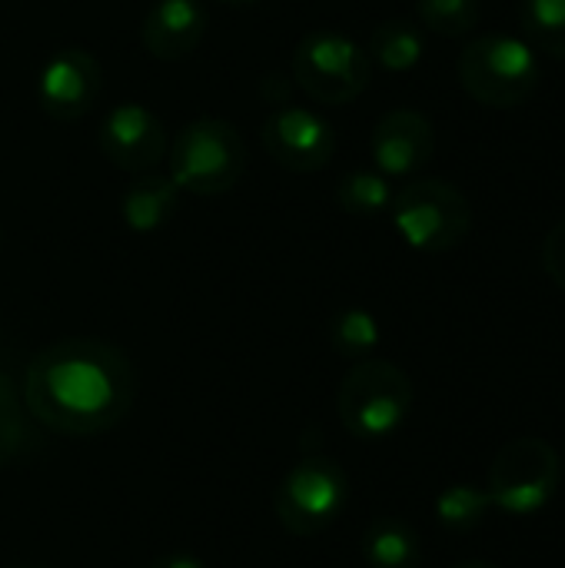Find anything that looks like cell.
Wrapping results in <instances>:
<instances>
[{"instance_id":"cell-8","label":"cell","mask_w":565,"mask_h":568,"mask_svg":"<svg viewBox=\"0 0 565 568\" xmlns=\"http://www.w3.org/2000/svg\"><path fill=\"white\" fill-rule=\"evenodd\" d=\"M559 476V453L539 436H523L496 453L486 476V496L493 509L506 516H533L556 496Z\"/></svg>"},{"instance_id":"cell-27","label":"cell","mask_w":565,"mask_h":568,"mask_svg":"<svg viewBox=\"0 0 565 568\" xmlns=\"http://www.w3.org/2000/svg\"><path fill=\"white\" fill-rule=\"evenodd\" d=\"M13 568H37V566H13Z\"/></svg>"},{"instance_id":"cell-25","label":"cell","mask_w":565,"mask_h":568,"mask_svg":"<svg viewBox=\"0 0 565 568\" xmlns=\"http://www.w3.org/2000/svg\"><path fill=\"white\" fill-rule=\"evenodd\" d=\"M453 568H503L496 562H486V559H466V562H456Z\"/></svg>"},{"instance_id":"cell-14","label":"cell","mask_w":565,"mask_h":568,"mask_svg":"<svg viewBox=\"0 0 565 568\" xmlns=\"http://www.w3.org/2000/svg\"><path fill=\"white\" fill-rule=\"evenodd\" d=\"M180 196L183 190L170 173H140L120 200V216L130 233H157L176 216Z\"/></svg>"},{"instance_id":"cell-13","label":"cell","mask_w":565,"mask_h":568,"mask_svg":"<svg viewBox=\"0 0 565 568\" xmlns=\"http://www.w3.org/2000/svg\"><path fill=\"white\" fill-rule=\"evenodd\" d=\"M206 27L210 10L203 0H153V7L143 13L140 40L150 57L173 63L200 47Z\"/></svg>"},{"instance_id":"cell-9","label":"cell","mask_w":565,"mask_h":568,"mask_svg":"<svg viewBox=\"0 0 565 568\" xmlns=\"http://www.w3.org/2000/svg\"><path fill=\"white\" fill-rule=\"evenodd\" d=\"M260 140L276 166L303 176L326 170L336 156V130L313 106H273L260 126Z\"/></svg>"},{"instance_id":"cell-26","label":"cell","mask_w":565,"mask_h":568,"mask_svg":"<svg viewBox=\"0 0 565 568\" xmlns=\"http://www.w3.org/2000/svg\"><path fill=\"white\" fill-rule=\"evenodd\" d=\"M220 3H226V7H243V3H260V0H220Z\"/></svg>"},{"instance_id":"cell-17","label":"cell","mask_w":565,"mask_h":568,"mask_svg":"<svg viewBox=\"0 0 565 568\" xmlns=\"http://www.w3.org/2000/svg\"><path fill=\"white\" fill-rule=\"evenodd\" d=\"M336 203L350 216H363V220L383 216L390 213V203H393L390 176H383L380 170H353L340 180Z\"/></svg>"},{"instance_id":"cell-16","label":"cell","mask_w":565,"mask_h":568,"mask_svg":"<svg viewBox=\"0 0 565 568\" xmlns=\"http://www.w3.org/2000/svg\"><path fill=\"white\" fill-rule=\"evenodd\" d=\"M366 53L376 67L390 73H406L423 60V33L410 20H386L370 33Z\"/></svg>"},{"instance_id":"cell-12","label":"cell","mask_w":565,"mask_h":568,"mask_svg":"<svg viewBox=\"0 0 565 568\" xmlns=\"http://www.w3.org/2000/svg\"><path fill=\"white\" fill-rule=\"evenodd\" d=\"M433 153H436L433 120L410 106H396V110L383 113L370 133L373 166L390 180L420 173L433 160Z\"/></svg>"},{"instance_id":"cell-21","label":"cell","mask_w":565,"mask_h":568,"mask_svg":"<svg viewBox=\"0 0 565 568\" xmlns=\"http://www.w3.org/2000/svg\"><path fill=\"white\" fill-rule=\"evenodd\" d=\"M420 23L440 37H466L480 27V0H416Z\"/></svg>"},{"instance_id":"cell-20","label":"cell","mask_w":565,"mask_h":568,"mask_svg":"<svg viewBox=\"0 0 565 568\" xmlns=\"http://www.w3.org/2000/svg\"><path fill=\"white\" fill-rule=\"evenodd\" d=\"M490 509H493V503H490L486 489H476V486H466V483L443 489L440 499H436V519H440L443 529H453V532L476 529L486 519Z\"/></svg>"},{"instance_id":"cell-22","label":"cell","mask_w":565,"mask_h":568,"mask_svg":"<svg viewBox=\"0 0 565 568\" xmlns=\"http://www.w3.org/2000/svg\"><path fill=\"white\" fill-rule=\"evenodd\" d=\"M27 439V406L13 376L0 366V469H7Z\"/></svg>"},{"instance_id":"cell-4","label":"cell","mask_w":565,"mask_h":568,"mask_svg":"<svg viewBox=\"0 0 565 568\" xmlns=\"http://www.w3.org/2000/svg\"><path fill=\"white\" fill-rule=\"evenodd\" d=\"M413 409V383L390 359H360L340 383L336 413L360 443H383L403 429Z\"/></svg>"},{"instance_id":"cell-23","label":"cell","mask_w":565,"mask_h":568,"mask_svg":"<svg viewBox=\"0 0 565 568\" xmlns=\"http://www.w3.org/2000/svg\"><path fill=\"white\" fill-rule=\"evenodd\" d=\"M543 266H546V273H549V280L565 290V220H559L553 230H549V236H546V243H543Z\"/></svg>"},{"instance_id":"cell-10","label":"cell","mask_w":565,"mask_h":568,"mask_svg":"<svg viewBox=\"0 0 565 568\" xmlns=\"http://www.w3.org/2000/svg\"><path fill=\"white\" fill-rule=\"evenodd\" d=\"M170 150L167 123L143 103L123 100L100 123V153L123 173H153Z\"/></svg>"},{"instance_id":"cell-3","label":"cell","mask_w":565,"mask_h":568,"mask_svg":"<svg viewBox=\"0 0 565 568\" xmlns=\"http://www.w3.org/2000/svg\"><path fill=\"white\" fill-rule=\"evenodd\" d=\"M460 83L463 90L493 110L519 106L533 97L543 80L539 53L529 40L513 33H483L473 37L460 53Z\"/></svg>"},{"instance_id":"cell-5","label":"cell","mask_w":565,"mask_h":568,"mask_svg":"<svg viewBox=\"0 0 565 568\" xmlns=\"http://www.w3.org/2000/svg\"><path fill=\"white\" fill-rule=\"evenodd\" d=\"M373 80V60L353 37L316 27L293 50V83L320 106L353 103Z\"/></svg>"},{"instance_id":"cell-24","label":"cell","mask_w":565,"mask_h":568,"mask_svg":"<svg viewBox=\"0 0 565 568\" xmlns=\"http://www.w3.org/2000/svg\"><path fill=\"white\" fill-rule=\"evenodd\" d=\"M150 568H203V562L190 552H170V556H160L157 562H150Z\"/></svg>"},{"instance_id":"cell-18","label":"cell","mask_w":565,"mask_h":568,"mask_svg":"<svg viewBox=\"0 0 565 568\" xmlns=\"http://www.w3.org/2000/svg\"><path fill=\"white\" fill-rule=\"evenodd\" d=\"M380 323L370 310L363 306H350V310H340L330 323V346L343 356V359H370L373 349L380 346Z\"/></svg>"},{"instance_id":"cell-6","label":"cell","mask_w":565,"mask_h":568,"mask_svg":"<svg viewBox=\"0 0 565 568\" xmlns=\"http://www.w3.org/2000/svg\"><path fill=\"white\" fill-rule=\"evenodd\" d=\"M390 216L406 246L420 253L456 250L473 230V206L466 193L446 180H413L393 193Z\"/></svg>"},{"instance_id":"cell-7","label":"cell","mask_w":565,"mask_h":568,"mask_svg":"<svg viewBox=\"0 0 565 568\" xmlns=\"http://www.w3.org/2000/svg\"><path fill=\"white\" fill-rule=\"evenodd\" d=\"M350 506V476L330 456L300 459L273 493V509L290 536L326 532Z\"/></svg>"},{"instance_id":"cell-1","label":"cell","mask_w":565,"mask_h":568,"mask_svg":"<svg viewBox=\"0 0 565 568\" xmlns=\"http://www.w3.org/2000/svg\"><path fill=\"white\" fill-rule=\"evenodd\" d=\"M27 413L63 436H100L127 419L137 399V373L127 353L107 339L70 336L43 346L23 373Z\"/></svg>"},{"instance_id":"cell-28","label":"cell","mask_w":565,"mask_h":568,"mask_svg":"<svg viewBox=\"0 0 565 568\" xmlns=\"http://www.w3.org/2000/svg\"><path fill=\"white\" fill-rule=\"evenodd\" d=\"M0 240H3V230H0Z\"/></svg>"},{"instance_id":"cell-19","label":"cell","mask_w":565,"mask_h":568,"mask_svg":"<svg viewBox=\"0 0 565 568\" xmlns=\"http://www.w3.org/2000/svg\"><path fill=\"white\" fill-rule=\"evenodd\" d=\"M519 20L536 50L565 60V0H523Z\"/></svg>"},{"instance_id":"cell-11","label":"cell","mask_w":565,"mask_h":568,"mask_svg":"<svg viewBox=\"0 0 565 568\" xmlns=\"http://www.w3.org/2000/svg\"><path fill=\"white\" fill-rule=\"evenodd\" d=\"M103 90V67L83 47L57 50L37 77V103L57 123L87 116Z\"/></svg>"},{"instance_id":"cell-2","label":"cell","mask_w":565,"mask_h":568,"mask_svg":"<svg viewBox=\"0 0 565 568\" xmlns=\"http://www.w3.org/2000/svg\"><path fill=\"white\" fill-rule=\"evenodd\" d=\"M167 173L183 193H230L246 173V143L230 120L196 116L180 126V133H173L167 150Z\"/></svg>"},{"instance_id":"cell-15","label":"cell","mask_w":565,"mask_h":568,"mask_svg":"<svg viewBox=\"0 0 565 568\" xmlns=\"http://www.w3.org/2000/svg\"><path fill=\"white\" fill-rule=\"evenodd\" d=\"M363 559L370 568H420V536L410 523L383 516L363 532Z\"/></svg>"}]
</instances>
